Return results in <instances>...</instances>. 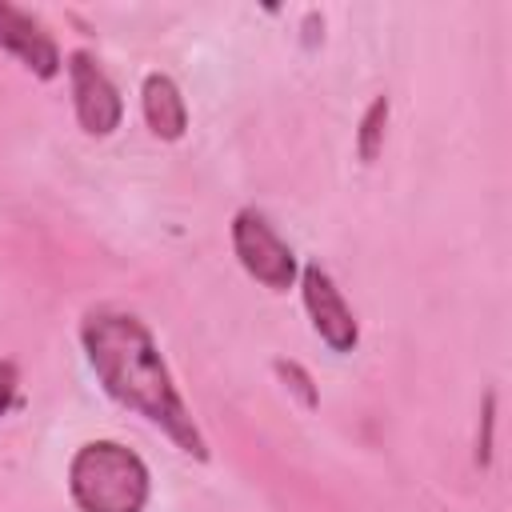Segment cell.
<instances>
[{
    "label": "cell",
    "mask_w": 512,
    "mask_h": 512,
    "mask_svg": "<svg viewBox=\"0 0 512 512\" xmlns=\"http://www.w3.org/2000/svg\"><path fill=\"white\" fill-rule=\"evenodd\" d=\"M84 356L104 392L128 412L160 428L184 456L208 460V440L192 420L148 324L124 308H88L80 320Z\"/></svg>",
    "instance_id": "1"
},
{
    "label": "cell",
    "mask_w": 512,
    "mask_h": 512,
    "mask_svg": "<svg viewBox=\"0 0 512 512\" xmlns=\"http://www.w3.org/2000/svg\"><path fill=\"white\" fill-rule=\"evenodd\" d=\"M68 496L80 512H144L148 464L120 440H88L68 460Z\"/></svg>",
    "instance_id": "2"
},
{
    "label": "cell",
    "mask_w": 512,
    "mask_h": 512,
    "mask_svg": "<svg viewBox=\"0 0 512 512\" xmlns=\"http://www.w3.org/2000/svg\"><path fill=\"white\" fill-rule=\"evenodd\" d=\"M232 252L240 260V268L268 292H288L300 280L296 252L280 240V232L256 208H240L232 216Z\"/></svg>",
    "instance_id": "3"
},
{
    "label": "cell",
    "mask_w": 512,
    "mask_h": 512,
    "mask_svg": "<svg viewBox=\"0 0 512 512\" xmlns=\"http://www.w3.org/2000/svg\"><path fill=\"white\" fill-rule=\"evenodd\" d=\"M68 84H72L76 124L88 136H112L124 120V100H120L116 84L108 80V72L100 68V60L92 52L76 48L68 56Z\"/></svg>",
    "instance_id": "4"
},
{
    "label": "cell",
    "mask_w": 512,
    "mask_h": 512,
    "mask_svg": "<svg viewBox=\"0 0 512 512\" xmlns=\"http://www.w3.org/2000/svg\"><path fill=\"white\" fill-rule=\"evenodd\" d=\"M300 296H304V312L312 320V332L328 344V352H352L360 344V324L356 312L348 308L344 292L336 288V280L320 268V264H304L300 268Z\"/></svg>",
    "instance_id": "5"
},
{
    "label": "cell",
    "mask_w": 512,
    "mask_h": 512,
    "mask_svg": "<svg viewBox=\"0 0 512 512\" xmlns=\"http://www.w3.org/2000/svg\"><path fill=\"white\" fill-rule=\"evenodd\" d=\"M0 48L8 56H16L36 80H56L60 68H64L52 32L32 12H24L8 0H0Z\"/></svg>",
    "instance_id": "6"
},
{
    "label": "cell",
    "mask_w": 512,
    "mask_h": 512,
    "mask_svg": "<svg viewBox=\"0 0 512 512\" xmlns=\"http://www.w3.org/2000/svg\"><path fill=\"white\" fill-rule=\"evenodd\" d=\"M140 112L156 140H180L188 132V104L172 76L148 72L140 84Z\"/></svg>",
    "instance_id": "7"
},
{
    "label": "cell",
    "mask_w": 512,
    "mask_h": 512,
    "mask_svg": "<svg viewBox=\"0 0 512 512\" xmlns=\"http://www.w3.org/2000/svg\"><path fill=\"white\" fill-rule=\"evenodd\" d=\"M384 124H388V96H376L364 116H360V132H356V152L360 160H376L380 156V144H384Z\"/></svg>",
    "instance_id": "8"
},
{
    "label": "cell",
    "mask_w": 512,
    "mask_h": 512,
    "mask_svg": "<svg viewBox=\"0 0 512 512\" xmlns=\"http://www.w3.org/2000/svg\"><path fill=\"white\" fill-rule=\"evenodd\" d=\"M16 388H20V372L12 360H0V420L8 416L12 400H16Z\"/></svg>",
    "instance_id": "9"
},
{
    "label": "cell",
    "mask_w": 512,
    "mask_h": 512,
    "mask_svg": "<svg viewBox=\"0 0 512 512\" xmlns=\"http://www.w3.org/2000/svg\"><path fill=\"white\" fill-rule=\"evenodd\" d=\"M276 372H280V376H292V388L304 396V404H316V388H312V380H308V372H304L300 364H292V360H288V364L276 360Z\"/></svg>",
    "instance_id": "10"
}]
</instances>
